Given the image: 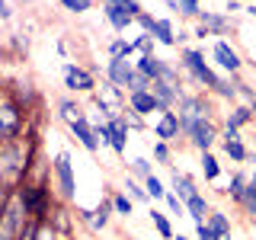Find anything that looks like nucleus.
Returning a JSON list of instances; mask_svg holds the SVG:
<instances>
[{"instance_id": "f257e3e1", "label": "nucleus", "mask_w": 256, "mask_h": 240, "mask_svg": "<svg viewBox=\"0 0 256 240\" xmlns=\"http://www.w3.org/2000/svg\"><path fill=\"white\" fill-rule=\"evenodd\" d=\"M38 164V138L22 134L16 141L0 144V186L16 192L32 176V166Z\"/></svg>"}, {"instance_id": "f03ea898", "label": "nucleus", "mask_w": 256, "mask_h": 240, "mask_svg": "<svg viewBox=\"0 0 256 240\" xmlns=\"http://www.w3.org/2000/svg\"><path fill=\"white\" fill-rule=\"evenodd\" d=\"M180 70L198 93H212L221 80V74L214 70V64L205 61V48H192V45L180 48Z\"/></svg>"}, {"instance_id": "7ed1b4c3", "label": "nucleus", "mask_w": 256, "mask_h": 240, "mask_svg": "<svg viewBox=\"0 0 256 240\" xmlns=\"http://www.w3.org/2000/svg\"><path fill=\"white\" fill-rule=\"evenodd\" d=\"M13 196H16V202L22 205L26 218H36V221H48V218H52V212H54V192L48 189L45 180L29 176V180L13 192Z\"/></svg>"}, {"instance_id": "20e7f679", "label": "nucleus", "mask_w": 256, "mask_h": 240, "mask_svg": "<svg viewBox=\"0 0 256 240\" xmlns=\"http://www.w3.org/2000/svg\"><path fill=\"white\" fill-rule=\"evenodd\" d=\"M176 116H180V132L186 134L198 118H214V102H212V93H189L176 102Z\"/></svg>"}, {"instance_id": "39448f33", "label": "nucleus", "mask_w": 256, "mask_h": 240, "mask_svg": "<svg viewBox=\"0 0 256 240\" xmlns=\"http://www.w3.org/2000/svg\"><path fill=\"white\" fill-rule=\"evenodd\" d=\"M52 180H54V189H58L61 202H74L77 198V173H74V160H70L68 150H58V154H54Z\"/></svg>"}, {"instance_id": "423d86ee", "label": "nucleus", "mask_w": 256, "mask_h": 240, "mask_svg": "<svg viewBox=\"0 0 256 240\" xmlns=\"http://www.w3.org/2000/svg\"><path fill=\"white\" fill-rule=\"evenodd\" d=\"M212 64H214L218 74L240 77V70H244V54H240L228 38H214L212 42Z\"/></svg>"}, {"instance_id": "0eeeda50", "label": "nucleus", "mask_w": 256, "mask_h": 240, "mask_svg": "<svg viewBox=\"0 0 256 240\" xmlns=\"http://www.w3.org/2000/svg\"><path fill=\"white\" fill-rule=\"evenodd\" d=\"M96 74L84 64H74V61H64V90L74 93V96H93L96 93Z\"/></svg>"}, {"instance_id": "6e6552de", "label": "nucleus", "mask_w": 256, "mask_h": 240, "mask_svg": "<svg viewBox=\"0 0 256 240\" xmlns=\"http://www.w3.org/2000/svg\"><path fill=\"white\" fill-rule=\"evenodd\" d=\"M182 138H186L198 154H205V150H214V144H218V138H221V125L214 122V118H198Z\"/></svg>"}, {"instance_id": "1a4fd4ad", "label": "nucleus", "mask_w": 256, "mask_h": 240, "mask_svg": "<svg viewBox=\"0 0 256 240\" xmlns=\"http://www.w3.org/2000/svg\"><path fill=\"white\" fill-rule=\"evenodd\" d=\"M68 128H70V134H74V141L80 144V148L86 150V154H100V134H96V128H93V122H90V116H77V118H70L68 122Z\"/></svg>"}, {"instance_id": "9d476101", "label": "nucleus", "mask_w": 256, "mask_h": 240, "mask_svg": "<svg viewBox=\"0 0 256 240\" xmlns=\"http://www.w3.org/2000/svg\"><path fill=\"white\" fill-rule=\"evenodd\" d=\"M112 214H116V212H112V198L109 196H102L96 208H77V221L86 224L90 230H106L109 221H112Z\"/></svg>"}, {"instance_id": "9b49d317", "label": "nucleus", "mask_w": 256, "mask_h": 240, "mask_svg": "<svg viewBox=\"0 0 256 240\" xmlns=\"http://www.w3.org/2000/svg\"><path fill=\"white\" fill-rule=\"evenodd\" d=\"M26 221H29L26 212H22V205L16 202V196H13L10 205H6V212H4V218H0V240H16Z\"/></svg>"}, {"instance_id": "f8f14e48", "label": "nucleus", "mask_w": 256, "mask_h": 240, "mask_svg": "<svg viewBox=\"0 0 256 240\" xmlns=\"http://www.w3.org/2000/svg\"><path fill=\"white\" fill-rule=\"evenodd\" d=\"M196 22H198V26H205L212 38H221V36H228L230 29H237V22L230 20L228 13H221V10H202V13L196 16Z\"/></svg>"}, {"instance_id": "ddd939ff", "label": "nucleus", "mask_w": 256, "mask_h": 240, "mask_svg": "<svg viewBox=\"0 0 256 240\" xmlns=\"http://www.w3.org/2000/svg\"><path fill=\"white\" fill-rule=\"evenodd\" d=\"M154 138L157 141H176V138H182V132H180V116H176V109L170 112H160V116L154 118Z\"/></svg>"}, {"instance_id": "4468645a", "label": "nucleus", "mask_w": 256, "mask_h": 240, "mask_svg": "<svg viewBox=\"0 0 256 240\" xmlns=\"http://www.w3.org/2000/svg\"><path fill=\"white\" fill-rule=\"evenodd\" d=\"M125 109H132L134 116H141V118H150L154 112L160 116V102H157V96L150 93V90H141V93H128V102H125Z\"/></svg>"}, {"instance_id": "2eb2a0df", "label": "nucleus", "mask_w": 256, "mask_h": 240, "mask_svg": "<svg viewBox=\"0 0 256 240\" xmlns=\"http://www.w3.org/2000/svg\"><path fill=\"white\" fill-rule=\"evenodd\" d=\"M132 74H134V61L132 58H109L106 61V80H112L118 90L128 86V77Z\"/></svg>"}, {"instance_id": "dca6fc26", "label": "nucleus", "mask_w": 256, "mask_h": 240, "mask_svg": "<svg viewBox=\"0 0 256 240\" xmlns=\"http://www.w3.org/2000/svg\"><path fill=\"white\" fill-rule=\"evenodd\" d=\"M102 20H106L116 32H125V29L134 26V16L128 13L125 6H118V4H102Z\"/></svg>"}, {"instance_id": "f3484780", "label": "nucleus", "mask_w": 256, "mask_h": 240, "mask_svg": "<svg viewBox=\"0 0 256 240\" xmlns=\"http://www.w3.org/2000/svg\"><path fill=\"white\" fill-rule=\"evenodd\" d=\"M170 192H176V196L186 202V198H192L196 192H202L196 186V180H192L189 173H182V170H176V166H170Z\"/></svg>"}, {"instance_id": "a211bd4d", "label": "nucleus", "mask_w": 256, "mask_h": 240, "mask_svg": "<svg viewBox=\"0 0 256 240\" xmlns=\"http://www.w3.org/2000/svg\"><path fill=\"white\" fill-rule=\"evenodd\" d=\"M253 109L246 106V102H234V106H228V112H224V125L228 128H237V132H244L246 125H253Z\"/></svg>"}, {"instance_id": "6ab92c4d", "label": "nucleus", "mask_w": 256, "mask_h": 240, "mask_svg": "<svg viewBox=\"0 0 256 240\" xmlns=\"http://www.w3.org/2000/svg\"><path fill=\"white\" fill-rule=\"evenodd\" d=\"M246 186H250V173L234 170V173H230V180H228V189H224V196H228L230 202L240 208V202H244V196H246Z\"/></svg>"}, {"instance_id": "aec40b11", "label": "nucleus", "mask_w": 256, "mask_h": 240, "mask_svg": "<svg viewBox=\"0 0 256 240\" xmlns=\"http://www.w3.org/2000/svg\"><path fill=\"white\" fill-rule=\"evenodd\" d=\"M208 214H212V202L205 198V192H196L192 198H186V218L192 224H202Z\"/></svg>"}, {"instance_id": "412c9836", "label": "nucleus", "mask_w": 256, "mask_h": 240, "mask_svg": "<svg viewBox=\"0 0 256 240\" xmlns=\"http://www.w3.org/2000/svg\"><path fill=\"white\" fill-rule=\"evenodd\" d=\"M208 228L214 230L221 240H230V230H234V221H230V214L228 212H221V208H212V214H208Z\"/></svg>"}, {"instance_id": "4be33fe9", "label": "nucleus", "mask_w": 256, "mask_h": 240, "mask_svg": "<svg viewBox=\"0 0 256 240\" xmlns=\"http://www.w3.org/2000/svg\"><path fill=\"white\" fill-rule=\"evenodd\" d=\"M150 36H154V42L157 45H164V48H176V26L170 20H154V29H150Z\"/></svg>"}, {"instance_id": "5701e85b", "label": "nucleus", "mask_w": 256, "mask_h": 240, "mask_svg": "<svg viewBox=\"0 0 256 240\" xmlns=\"http://www.w3.org/2000/svg\"><path fill=\"white\" fill-rule=\"evenodd\" d=\"M198 170H202V176H205V182H218L221 180V160H218V154L214 150H205V154H198Z\"/></svg>"}, {"instance_id": "b1692460", "label": "nucleus", "mask_w": 256, "mask_h": 240, "mask_svg": "<svg viewBox=\"0 0 256 240\" xmlns=\"http://www.w3.org/2000/svg\"><path fill=\"white\" fill-rule=\"evenodd\" d=\"M74 218H77V214H70L64 205H54V212H52V218H48V224H52V228L58 230L64 240H68V237H70V228H74Z\"/></svg>"}, {"instance_id": "393cba45", "label": "nucleus", "mask_w": 256, "mask_h": 240, "mask_svg": "<svg viewBox=\"0 0 256 240\" xmlns=\"http://www.w3.org/2000/svg\"><path fill=\"white\" fill-rule=\"evenodd\" d=\"M160 68H164V58H157V54H138V58H134V70H141L144 77H150V84L160 77Z\"/></svg>"}, {"instance_id": "a878e982", "label": "nucleus", "mask_w": 256, "mask_h": 240, "mask_svg": "<svg viewBox=\"0 0 256 240\" xmlns=\"http://www.w3.org/2000/svg\"><path fill=\"white\" fill-rule=\"evenodd\" d=\"M221 144V150H224V157L230 160V164H246V160H250V148H246L244 141H218Z\"/></svg>"}, {"instance_id": "bb28decb", "label": "nucleus", "mask_w": 256, "mask_h": 240, "mask_svg": "<svg viewBox=\"0 0 256 240\" xmlns=\"http://www.w3.org/2000/svg\"><path fill=\"white\" fill-rule=\"evenodd\" d=\"M109 198H112V212H116L118 218H132V214H134V202L128 198L125 189H112Z\"/></svg>"}, {"instance_id": "cd10ccee", "label": "nucleus", "mask_w": 256, "mask_h": 240, "mask_svg": "<svg viewBox=\"0 0 256 240\" xmlns=\"http://www.w3.org/2000/svg\"><path fill=\"white\" fill-rule=\"evenodd\" d=\"M150 224H154V230L160 234V240H173L176 230H173V221L166 212H157V208H150Z\"/></svg>"}, {"instance_id": "c85d7f7f", "label": "nucleus", "mask_w": 256, "mask_h": 240, "mask_svg": "<svg viewBox=\"0 0 256 240\" xmlns=\"http://www.w3.org/2000/svg\"><path fill=\"white\" fill-rule=\"evenodd\" d=\"M212 96H218V100H224V102L234 106V102H237V77L221 74V80H218V86L212 90Z\"/></svg>"}, {"instance_id": "c756f323", "label": "nucleus", "mask_w": 256, "mask_h": 240, "mask_svg": "<svg viewBox=\"0 0 256 240\" xmlns=\"http://www.w3.org/2000/svg\"><path fill=\"white\" fill-rule=\"evenodd\" d=\"M122 189L128 192V198H132L134 205H144V202H150V196H148V189H144V182H141V180H134V176H125Z\"/></svg>"}, {"instance_id": "7c9ffc66", "label": "nucleus", "mask_w": 256, "mask_h": 240, "mask_svg": "<svg viewBox=\"0 0 256 240\" xmlns=\"http://www.w3.org/2000/svg\"><path fill=\"white\" fill-rule=\"evenodd\" d=\"M106 54L109 58H134V42H128V38H112V42L106 45Z\"/></svg>"}, {"instance_id": "2f4dec72", "label": "nucleus", "mask_w": 256, "mask_h": 240, "mask_svg": "<svg viewBox=\"0 0 256 240\" xmlns=\"http://www.w3.org/2000/svg\"><path fill=\"white\" fill-rule=\"evenodd\" d=\"M128 176H134V180H148V176H154V160L148 157H134L132 164H128Z\"/></svg>"}, {"instance_id": "473e14b6", "label": "nucleus", "mask_w": 256, "mask_h": 240, "mask_svg": "<svg viewBox=\"0 0 256 240\" xmlns=\"http://www.w3.org/2000/svg\"><path fill=\"white\" fill-rule=\"evenodd\" d=\"M144 189H148V196H150V202H164L166 198V192H170V186H164V180L154 173V176H148L144 180Z\"/></svg>"}, {"instance_id": "72a5a7b5", "label": "nucleus", "mask_w": 256, "mask_h": 240, "mask_svg": "<svg viewBox=\"0 0 256 240\" xmlns=\"http://www.w3.org/2000/svg\"><path fill=\"white\" fill-rule=\"evenodd\" d=\"M84 116V109H80V102L74 100V96H64V100L58 102V118L61 122H70V118Z\"/></svg>"}, {"instance_id": "f704fd0d", "label": "nucleus", "mask_w": 256, "mask_h": 240, "mask_svg": "<svg viewBox=\"0 0 256 240\" xmlns=\"http://www.w3.org/2000/svg\"><path fill=\"white\" fill-rule=\"evenodd\" d=\"M58 6L74 16H84L86 10H93V0H58Z\"/></svg>"}, {"instance_id": "c9c22d12", "label": "nucleus", "mask_w": 256, "mask_h": 240, "mask_svg": "<svg viewBox=\"0 0 256 240\" xmlns=\"http://www.w3.org/2000/svg\"><path fill=\"white\" fill-rule=\"evenodd\" d=\"M132 42H134V52H138V54H157V52H154V48H157V42H154V36H148V32L134 36Z\"/></svg>"}, {"instance_id": "e433bc0d", "label": "nucleus", "mask_w": 256, "mask_h": 240, "mask_svg": "<svg viewBox=\"0 0 256 240\" xmlns=\"http://www.w3.org/2000/svg\"><path fill=\"white\" fill-rule=\"evenodd\" d=\"M164 205H166V214H176V218H182V214H186V202H182L176 192H166Z\"/></svg>"}, {"instance_id": "4c0bfd02", "label": "nucleus", "mask_w": 256, "mask_h": 240, "mask_svg": "<svg viewBox=\"0 0 256 240\" xmlns=\"http://www.w3.org/2000/svg\"><path fill=\"white\" fill-rule=\"evenodd\" d=\"M240 212H244L250 221H256V186H246V196H244V202H240Z\"/></svg>"}, {"instance_id": "58836bf2", "label": "nucleus", "mask_w": 256, "mask_h": 240, "mask_svg": "<svg viewBox=\"0 0 256 240\" xmlns=\"http://www.w3.org/2000/svg\"><path fill=\"white\" fill-rule=\"evenodd\" d=\"M141 90H150V77H144L141 70H134V74L128 77V86H125V93H141Z\"/></svg>"}, {"instance_id": "ea45409f", "label": "nucleus", "mask_w": 256, "mask_h": 240, "mask_svg": "<svg viewBox=\"0 0 256 240\" xmlns=\"http://www.w3.org/2000/svg\"><path fill=\"white\" fill-rule=\"evenodd\" d=\"M253 100H256V86L250 84V80H240L237 77V102H246V106H250Z\"/></svg>"}, {"instance_id": "a19ab883", "label": "nucleus", "mask_w": 256, "mask_h": 240, "mask_svg": "<svg viewBox=\"0 0 256 240\" xmlns=\"http://www.w3.org/2000/svg\"><path fill=\"white\" fill-rule=\"evenodd\" d=\"M170 160H173V150H170V144H166V141H154V164L173 166Z\"/></svg>"}, {"instance_id": "79ce46f5", "label": "nucleus", "mask_w": 256, "mask_h": 240, "mask_svg": "<svg viewBox=\"0 0 256 240\" xmlns=\"http://www.w3.org/2000/svg\"><path fill=\"white\" fill-rule=\"evenodd\" d=\"M176 6H180V16H186V20H196L202 13V0H176Z\"/></svg>"}, {"instance_id": "37998d69", "label": "nucleus", "mask_w": 256, "mask_h": 240, "mask_svg": "<svg viewBox=\"0 0 256 240\" xmlns=\"http://www.w3.org/2000/svg\"><path fill=\"white\" fill-rule=\"evenodd\" d=\"M42 224H45V221L29 218L26 224H22V230H20V237H16V240H38V230H42Z\"/></svg>"}, {"instance_id": "c03bdc74", "label": "nucleus", "mask_w": 256, "mask_h": 240, "mask_svg": "<svg viewBox=\"0 0 256 240\" xmlns=\"http://www.w3.org/2000/svg\"><path fill=\"white\" fill-rule=\"evenodd\" d=\"M154 20H157L154 13H148V10H144V13L138 16V20H134V26H138L141 32H148V36H150V29H154Z\"/></svg>"}, {"instance_id": "a18cd8bd", "label": "nucleus", "mask_w": 256, "mask_h": 240, "mask_svg": "<svg viewBox=\"0 0 256 240\" xmlns=\"http://www.w3.org/2000/svg\"><path fill=\"white\" fill-rule=\"evenodd\" d=\"M196 240H221V237L208 228V221H202V224H196Z\"/></svg>"}, {"instance_id": "49530a36", "label": "nucleus", "mask_w": 256, "mask_h": 240, "mask_svg": "<svg viewBox=\"0 0 256 240\" xmlns=\"http://www.w3.org/2000/svg\"><path fill=\"white\" fill-rule=\"evenodd\" d=\"M38 240H64V237H61V234H58V230H54V228H52V224H48V221H45V224H42V230H38Z\"/></svg>"}, {"instance_id": "de8ad7c7", "label": "nucleus", "mask_w": 256, "mask_h": 240, "mask_svg": "<svg viewBox=\"0 0 256 240\" xmlns=\"http://www.w3.org/2000/svg\"><path fill=\"white\" fill-rule=\"evenodd\" d=\"M13 20V4L10 0H0V22H10Z\"/></svg>"}, {"instance_id": "09e8293b", "label": "nucleus", "mask_w": 256, "mask_h": 240, "mask_svg": "<svg viewBox=\"0 0 256 240\" xmlns=\"http://www.w3.org/2000/svg\"><path fill=\"white\" fill-rule=\"evenodd\" d=\"M224 10H228V16H230V13H237V10H244V6H240V0H228V6H224Z\"/></svg>"}, {"instance_id": "8fccbe9b", "label": "nucleus", "mask_w": 256, "mask_h": 240, "mask_svg": "<svg viewBox=\"0 0 256 240\" xmlns=\"http://www.w3.org/2000/svg\"><path fill=\"white\" fill-rule=\"evenodd\" d=\"M192 36H196V38H202V42H205V38H212V36H208V29H205V26H196V32H192Z\"/></svg>"}, {"instance_id": "3c124183", "label": "nucleus", "mask_w": 256, "mask_h": 240, "mask_svg": "<svg viewBox=\"0 0 256 240\" xmlns=\"http://www.w3.org/2000/svg\"><path fill=\"white\" fill-rule=\"evenodd\" d=\"M166 4V10H173V13H180V6H176V0H164Z\"/></svg>"}, {"instance_id": "603ef678", "label": "nucleus", "mask_w": 256, "mask_h": 240, "mask_svg": "<svg viewBox=\"0 0 256 240\" xmlns=\"http://www.w3.org/2000/svg\"><path fill=\"white\" fill-rule=\"evenodd\" d=\"M246 13H250V16H253V20H256V4H253V6H246Z\"/></svg>"}, {"instance_id": "864d4df0", "label": "nucleus", "mask_w": 256, "mask_h": 240, "mask_svg": "<svg viewBox=\"0 0 256 240\" xmlns=\"http://www.w3.org/2000/svg\"><path fill=\"white\" fill-rule=\"evenodd\" d=\"M173 240H196V237H186V234H176Z\"/></svg>"}, {"instance_id": "5fc2aeb1", "label": "nucleus", "mask_w": 256, "mask_h": 240, "mask_svg": "<svg viewBox=\"0 0 256 240\" xmlns=\"http://www.w3.org/2000/svg\"><path fill=\"white\" fill-rule=\"evenodd\" d=\"M16 4H22V6H29V4H36V0H16Z\"/></svg>"}, {"instance_id": "6e6d98bb", "label": "nucleus", "mask_w": 256, "mask_h": 240, "mask_svg": "<svg viewBox=\"0 0 256 240\" xmlns=\"http://www.w3.org/2000/svg\"><path fill=\"white\" fill-rule=\"evenodd\" d=\"M250 109H253V118H256V100H253V102H250Z\"/></svg>"}, {"instance_id": "4d7b16f0", "label": "nucleus", "mask_w": 256, "mask_h": 240, "mask_svg": "<svg viewBox=\"0 0 256 240\" xmlns=\"http://www.w3.org/2000/svg\"><path fill=\"white\" fill-rule=\"evenodd\" d=\"M250 84H253V86H256V70H253V80H250Z\"/></svg>"}, {"instance_id": "13d9d810", "label": "nucleus", "mask_w": 256, "mask_h": 240, "mask_svg": "<svg viewBox=\"0 0 256 240\" xmlns=\"http://www.w3.org/2000/svg\"><path fill=\"white\" fill-rule=\"evenodd\" d=\"M132 240H141V237H132Z\"/></svg>"}]
</instances>
